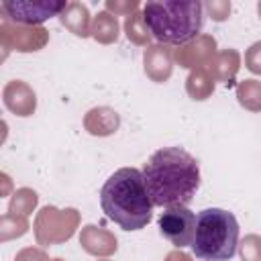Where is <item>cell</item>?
I'll list each match as a JSON object with an SVG mask.
<instances>
[{"mask_svg": "<svg viewBox=\"0 0 261 261\" xmlns=\"http://www.w3.org/2000/svg\"><path fill=\"white\" fill-rule=\"evenodd\" d=\"M143 179L155 206H188L200 188V165L181 147H161L145 163Z\"/></svg>", "mask_w": 261, "mask_h": 261, "instance_id": "6da1fadb", "label": "cell"}, {"mask_svg": "<svg viewBox=\"0 0 261 261\" xmlns=\"http://www.w3.org/2000/svg\"><path fill=\"white\" fill-rule=\"evenodd\" d=\"M239 245V222L232 212L206 208L196 214L192 253L202 261H228Z\"/></svg>", "mask_w": 261, "mask_h": 261, "instance_id": "277c9868", "label": "cell"}, {"mask_svg": "<svg viewBox=\"0 0 261 261\" xmlns=\"http://www.w3.org/2000/svg\"><path fill=\"white\" fill-rule=\"evenodd\" d=\"M143 22L165 45H184L202 31L204 6L198 0H151L143 4Z\"/></svg>", "mask_w": 261, "mask_h": 261, "instance_id": "3957f363", "label": "cell"}, {"mask_svg": "<svg viewBox=\"0 0 261 261\" xmlns=\"http://www.w3.org/2000/svg\"><path fill=\"white\" fill-rule=\"evenodd\" d=\"M65 8L63 0H4L2 10L8 20L18 24H41Z\"/></svg>", "mask_w": 261, "mask_h": 261, "instance_id": "5b68a950", "label": "cell"}, {"mask_svg": "<svg viewBox=\"0 0 261 261\" xmlns=\"http://www.w3.org/2000/svg\"><path fill=\"white\" fill-rule=\"evenodd\" d=\"M194 230H196V214L188 206L165 208V212H161L159 216V232L177 249L192 247Z\"/></svg>", "mask_w": 261, "mask_h": 261, "instance_id": "8992f818", "label": "cell"}, {"mask_svg": "<svg viewBox=\"0 0 261 261\" xmlns=\"http://www.w3.org/2000/svg\"><path fill=\"white\" fill-rule=\"evenodd\" d=\"M100 206L122 230H141L153 218L155 204L147 192L143 171L137 167H120L104 181Z\"/></svg>", "mask_w": 261, "mask_h": 261, "instance_id": "7a4b0ae2", "label": "cell"}]
</instances>
